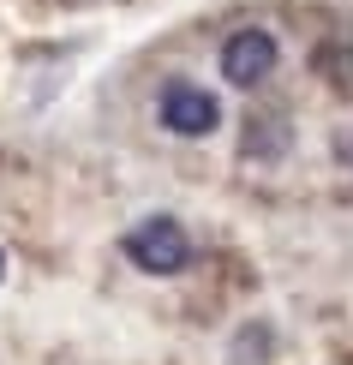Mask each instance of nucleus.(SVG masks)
<instances>
[{
  "mask_svg": "<svg viewBox=\"0 0 353 365\" xmlns=\"http://www.w3.org/2000/svg\"><path fill=\"white\" fill-rule=\"evenodd\" d=\"M120 252H126V264L144 269V276H180L186 257H192V240H186V227L174 216H144L138 227H126Z\"/></svg>",
  "mask_w": 353,
  "mask_h": 365,
  "instance_id": "1",
  "label": "nucleus"
},
{
  "mask_svg": "<svg viewBox=\"0 0 353 365\" xmlns=\"http://www.w3.org/2000/svg\"><path fill=\"white\" fill-rule=\"evenodd\" d=\"M275 60H282L275 36H270V30H257V24H245V30H234V36L222 42V78L240 84V90H257L275 72Z\"/></svg>",
  "mask_w": 353,
  "mask_h": 365,
  "instance_id": "2",
  "label": "nucleus"
},
{
  "mask_svg": "<svg viewBox=\"0 0 353 365\" xmlns=\"http://www.w3.org/2000/svg\"><path fill=\"white\" fill-rule=\"evenodd\" d=\"M287 138H294V132H287L282 114H252L245 120V156H282Z\"/></svg>",
  "mask_w": 353,
  "mask_h": 365,
  "instance_id": "4",
  "label": "nucleus"
},
{
  "mask_svg": "<svg viewBox=\"0 0 353 365\" xmlns=\"http://www.w3.org/2000/svg\"><path fill=\"white\" fill-rule=\"evenodd\" d=\"M156 114H162V126H168V132H180V138H210V132L222 126V102L210 96V90L186 84V78H174V84L162 90Z\"/></svg>",
  "mask_w": 353,
  "mask_h": 365,
  "instance_id": "3",
  "label": "nucleus"
},
{
  "mask_svg": "<svg viewBox=\"0 0 353 365\" xmlns=\"http://www.w3.org/2000/svg\"><path fill=\"white\" fill-rule=\"evenodd\" d=\"M342 162H347V168H353V132H347V138H342Z\"/></svg>",
  "mask_w": 353,
  "mask_h": 365,
  "instance_id": "5",
  "label": "nucleus"
},
{
  "mask_svg": "<svg viewBox=\"0 0 353 365\" xmlns=\"http://www.w3.org/2000/svg\"><path fill=\"white\" fill-rule=\"evenodd\" d=\"M0 276H6V252H0Z\"/></svg>",
  "mask_w": 353,
  "mask_h": 365,
  "instance_id": "6",
  "label": "nucleus"
}]
</instances>
